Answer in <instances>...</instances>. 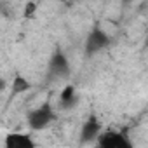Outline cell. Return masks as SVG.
<instances>
[{"label":"cell","instance_id":"ba28073f","mask_svg":"<svg viewBox=\"0 0 148 148\" xmlns=\"http://www.w3.org/2000/svg\"><path fill=\"white\" fill-rule=\"evenodd\" d=\"M32 87H33V84H32L25 75L16 73L14 79H12V84H11V94H12V98H14V96H19V94H25V92H28Z\"/></svg>","mask_w":148,"mask_h":148},{"label":"cell","instance_id":"52a82bcc","mask_svg":"<svg viewBox=\"0 0 148 148\" xmlns=\"http://www.w3.org/2000/svg\"><path fill=\"white\" fill-rule=\"evenodd\" d=\"M122 136H124L122 131H115V129L103 131L96 141V148H119Z\"/></svg>","mask_w":148,"mask_h":148},{"label":"cell","instance_id":"30bf717a","mask_svg":"<svg viewBox=\"0 0 148 148\" xmlns=\"http://www.w3.org/2000/svg\"><path fill=\"white\" fill-rule=\"evenodd\" d=\"M35 11H37V4L30 2V4H26V7H25V16H26V18H28V16H33Z\"/></svg>","mask_w":148,"mask_h":148},{"label":"cell","instance_id":"8fae6325","mask_svg":"<svg viewBox=\"0 0 148 148\" xmlns=\"http://www.w3.org/2000/svg\"><path fill=\"white\" fill-rule=\"evenodd\" d=\"M145 45H146V47H148V38H146V44H145Z\"/></svg>","mask_w":148,"mask_h":148},{"label":"cell","instance_id":"3957f363","mask_svg":"<svg viewBox=\"0 0 148 148\" xmlns=\"http://www.w3.org/2000/svg\"><path fill=\"white\" fill-rule=\"evenodd\" d=\"M112 44L110 35L101 26H92V30L87 33V38L84 42V52L87 56H94L101 51H105Z\"/></svg>","mask_w":148,"mask_h":148},{"label":"cell","instance_id":"277c9868","mask_svg":"<svg viewBox=\"0 0 148 148\" xmlns=\"http://www.w3.org/2000/svg\"><path fill=\"white\" fill-rule=\"evenodd\" d=\"M101 132H103L101 120H99L94 113H91V115L84 120V124H82V127H80V143H82V145H87V143L98 141V138H99Z\"/></svg>","mask_w":148,"mask_h":148},{"label":"cell","instance_id":"6da1fadb","mask_svg":"<svg viewBox=\"0 0 148 148\" xmlns=\"http://www.w3.org/2000/svg\"><path fill=\"white\" fill-rule=\"evenodd\" d=\"M54 120H56V112H54L51 101L42 103L35 110H30L26 115V124H28L30 131H44Z\"/></svg>","mask_w":148,"mask_h":148},{"label":"cell","instance_id":"8992f818","mask_svg":"<svg viewBox=\"0 0 148 148\" xmlns=\"http://www.w3.org/2000/svg\"><path fill=\"white\" fill-rule=\"evenodd\" d=\"M79 105V96L75 91V86L73 84H66L59 94V108L64 112H70Z\"/></svg>","mask_w":148,"mask_h":148},{"label":"cell","instance_id":"7a4b0ae2","mask_svg":"<svg viewBox=\"0 0 148 148\" xmlns=\"http://www.w3.org/2000/svg\"><path fill=\"white\" fill-rule=\"evenodd\" d=\"M47 73L51 79H56V80H66L70 79L71 75V66H70V61L66 58V54L56 47L49 58V64H47Z\"/></svg>","mask_w":148,"mask_h":148},{"label":"cell","instance_id":"9c48e42d","mask_svg":"<svg viewBox=\"0 0 148 148\" xmlns=\"http://www.w3.org/2000/svg\"><path fill=\"white\" fill-rule=\"evenodd\" d=\"M119 148H134V143L131 141V138H129L125 132H124V136H122V141H120Z\"/></svg>","mask_w":148,"mask_h":148},{"label":"cell","instance_id":"5b68a950","mask_svg":"<svg viewBox=\"0 0 148 148\" xmlns=\"http://www.w3.org/2000/svg\"><path fill=\"white\" fill-rule=\"evenodd\" d=\"M5 148H37V143L32 134L9 132L5 136Z\"/></svg>","mask_w":148,"mask_h":148}]
</instances>
